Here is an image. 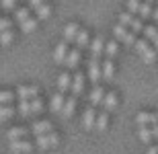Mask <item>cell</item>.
Wrapping results in <instances>:
<instances>
[{
    "instance_id": "836d02e7",
    "label": "cell",
    "mask_w": 158,
    "mask_h": 154,
    "mask_svg": "<svg viewBox=\"0 0 158 154\" xmlns=\"http://www.w3.org/2000/svg\"><path fill=\"white\" fill-rule=\"evenodd\" d=\"M142 19H150L152 17V8H150V2H146V4L140 6V12H138Z\"/></svg>"
},
{
    "instance_id": "7c38bea8",
    "label": "cell",
    "mask_w": 158,
    "mask_h": 154,
    "mask_svg": "<svg viewBox=\"0 0 158 154\" xmlns=\"http://www.w3.org/2000/svg\"><path fill=\"white\" fill-rule=\"evenodd\" d=\"M105 49V41H103V37H94V41L90 43V53H93V58L99 60V56L103 53Z\"/></svg>"
},
{
    "instance_id": "d4e9b609",
    "label": "cell",
    "mask_w": 158,
    "mask_h": 154,
    "mask_svg": "<svg viewBox=\"0 0 158 154\" xmlns=\"http://www.w3.org/2000/svg\"><path fill=\"white\" fill-rule=\"evenodd\" d=\"M156 56H158L156 49H154V48H148L146 52L142 53V60H144V64H152L154 60H156Z\"/></svg>"
},
{
    "instance_id": "3957f363",
    "label": "cell",
    "mask_w": 158,
    "mask_h": 154,
    "mask_svg": "<svg viewBox=\"0 0 158 154\" xmlns=\"http://www.w3.org/2000/svg\"><path fill=\"white\" fill-rule=\"evenodd\" d=\"M101 76H103V70H101V66H99V60L93 58L90 62H88V78H90V82H99Z\"/></svg>"
},
{
    "instance_id": "ba28073f",
    "label": "cell",
    "mask_w": 158,
    "mask_h": 154,
    "mask_svg": "<svg viewBox=\"0 0 158 154\" xmlns=\"http://www.w3.org/2000/svg\"><path fill=\"white\" fill-rule=\"evenodd\" d=\"M66 56H68V41H62L56 45V52H53V60L58 62V64H62L66 60Z\"/></svg>"
},
{
    "instance_id": "f546056e",
    "label": "cell",
    "mask_w": 158,
    "mask_h": 154,
    "mask_svg": "<svg viewBox=\"0 0 158 154\" xmlns=\"http://www.w3.org/2000/svg\"><path fill=\"white\" fill-rule=\"evenodd\" d=\"M29 103H31V115H33V113H39L41 109H43V103H41L39 97H33Z\"/></svg>"
},
{
    "instance_id": "9a60e30c",
    "label": "cell",
    "mask_w": 158,
    "mask_h": 154,
    "mask_svg": "<svg viewBox=\"0 0 158 154\" xmlns=\"http://www.w3.org/2000/svg\"><path fill=\"white\" fill-rule=\"evenodd\" d=\"M103 97H105V90L101 89V86H94L93 93L88 95V99H90V105H99V103H103Z\"/></svg>"
},
{
    "instance_id": "277c9868",
    "label": "cell",
    "mask_w": 158,
    "mask_h": 154,
    "mask_svg": "<svg viewBox=\"0 0 158 154\" xmlns=\"http://www.w3.org/2000/svg\"><path fill=\"white\" fill-rule=\"evenodd\" d=\"M138 125H148V123H158V113H146L142 111L138 113V117H135Z\"/></svg>"
},
{
    "instance_id": "f6af8a7d",
    "label": "cell",
    "mask_w": 158,
    "mask_h": 154,
    "mask_svg": "<svg viewBox=\"0 0 158 154\" xmlns=\"http://www.w3.org/2000/svg\"><path fill=\"white\" fill-rule=\"evenodd\" d=\"M148 154H158V146H150V148H148Z\"/></svg>"
},
{
    "instance_id": "484cf974",
    "label": "cell",
    "mask_w": 158,
    "mask_h": 154,
    "mask_svg": "<svg viewBox=\"0 0 158 154\" xmlns=\"http://www.w3.org/2000/svg\"><path fill=\"white\" fill-rule=\"evenodd\" d=\"M19 115H23V117L31 115V103L27 99H21V103H19Z\"/></svg>"
},
{
    "instance_id": "cb8c5ba5",
    "label": "cell",
    "mask_w": 158,
    "mask_h": 154,
    "mask_svg": "<svg viewBox=\"0 0 158 154\" xmlns=\"http://www.w3.org/2000/svg\"><path fill=\"white\" fill-rule=\"evenodd\" d=\"M113 35H115V39H125V35H127V27H125V25H115V27H113Z\"/></svg>"
},
{
    "instance_id": "c3c4849f",
    "label": "cell",
    "mask_w": 158,
    "mask_h": 154,
    "mask_svg": "<svg viewBox=\"0 0 158 154\" xmlns=\"http://www.w3.org/2000/svg\"><path fill=\"white\" fill-rule=\"evenodd\" d=\"M146 2H152V0H146Z\"/></svg>"
},
{
    "instance_id": "d590c367",
    "label": "cell",
    "mask_w": 158,
    "mask_h": 154,
    "mask_svg": "<svg viewBox=\"0 0 158 154\" xmlns=\"http://www.w3.org/2000/svg\"><path fill=\"white\" fill-rule=\"evenodd\" d=\"M140 6H142L140 0H127V8H129L131 15H138V12H140Z\"/></svg>"
},
{
    "instance_id": "f35d334b",
    "label": "cell",
    "mask_w": 158,
    "mask_h": 154,
    "mask_svg": "<svg viewBox=\"0 0 158 154\" xmlns=\"http://www.w3.org/2000/svg\"><path fill=\"white\" fill-rule=\"evenodd\" d=\"M0 2H2L4 10H15L17 8V0H0Z\"/></svg>"
},
{
    "instance_id": "52a82bcc",
    "label": "cell",
    "mask_w": 158,
    "mask_h": 154,
    "mask_svg": "<svg viewBox=\"0 0 158 154\" xmlns=\"http://www.w3.org/2000/svg\"><path fill=\"white\" fill-rule=\"evenodd\" d=\"M74 109H76V95H72V97H68V99H66L60 113H62L64 117H70L72 113H74Z\"/></svg>"
},
{
    "instance_id": "9c48e42d",
    "label": "cell",
    "mask_w": 158,
    "mask_h": 154,
    "mask_svg": "<svg viewBox=\"0 0 158 154\" xmlns=\"http://www.w3.org/2000/svg\"><path fill=\"white\" fill-rule=\"evenodd\" d=\"M78 31H80V27H78L76 23H70V25H66V29H64V41H76V35H78Z\"/></svg>"
},
{
    "instance_id": "83f0119b",
    "label": "cell",
    "mask_w": 158,
    "mask_h": 154,
    "mask_svg": "<svg viewBox=\"0 0 158 154\" xmlns=\"http://www.w3.org/2000/svg\"><path fill=\"white\" fill-rule=\"evenodd\" d=\"M12 31L10 29H6V31H0V43H2V45H10L12 43Z\"/></svg>"
},
{
    "instance_id": "603a6c76",
    "label": "cell",
    "mask_w": 158,
    "mask_h": 154,
    "mask_svg": "<svg viewBox=\"0 0 158 154\" xmlns=\"http://www.w3.org/2000/svg\"><path fill=\"white\" fill-rule=\"evenodd\" d=\"M35 27H37V19H25L23 23H21V29L25 31V33H31V31H35Z\"/></svg>"
},
{
    "instance_id": "60d3db41",
    "label": "cell",
    "mask_w": 158,
    "mask_h": 154,
    "mask_svg": "<svg viewBox=\"0 0 158 154\" xmlns=\"http://www.w3.org/2000/svg\"><path fill=\"white\" fill-rule=\"evenodd\" d=\"M131 31H134V33H140V31H144V25H142V21L134 19V23H131Z\"/></svg>"
},
{
    "instance_id": "bcb514c9",
    "label": "cell",
    "mask_w": 158,
    "mask_h": 154,
    "mask_svg": "<svg viewBox=\"0 0 158 154\" xmlns=\"http://www.w3.org/2000/svg\"><path fill=\"white\" fill-rule=\"evenodd\" d=\"M152 17H154V19H156V21H158V8H156V10L152 12Z\"/></svg>"
},
{
    "instance_id": "2e32d148",
    "label": "cell",
    "mask_w": 158,
    "mask_h": 154,
    "mask_svg": "<svg viewBox=\"0 0 158 154\" xmlns=\"http://www.w3.org/2000/svg\"><path fill=\"white\" fill-rule=\"evenodd\" d=\"M115 105H117V95H115V93H107V95L103 97V107H105V111L115 109Z\"/></svg>"
},
{
    "instance_id": "4316f807",
    "label": "cell",
    "mask_w": 158,
    "mask_h": 154,
    "mask_svg": "<svg viewBox=\"0 0 158 154\" xmlns=\"http://www.w3.org/2000/svg\"><path fill=\"white\" fill-rule=\"evenodd\" d=\"M49 12H52V8H49V6L43 2V4L37 8V21H45V19L49 17Z\"/></svg>"
},
{
    "instance_id": "44dd1931",
    "label": "cell",
    "mask_w": 158,
    "mask_h": 154,
    "mask_svg": "<svg viewBox=\"0 0 158 154\" xmlns=\"http://www.w3.org/2000/svg\"><path fill=\"white\" fill-rule=\"evenodd\" d=\"M138 134H140V140H142L144 144H150V142H152V131H150V127H146V125H140Z\"/></svg>"
},
{
    "instance_id": "8992f818",
    "label": "cell",
    "mask_w": 158,
    "mask_h": 154,
    "mask_svg": "<svg viewBox=\"0 0 158 154\" xmlns=\"http://www.w3.org/2000/svg\"><path fill=\"white\" fill-rule=\"evenodd\" d=\"M94 121H97V111L90 107V109L84 111V117H82V125H84V130H93Z\"/></svg>"
},
{
    "instance_id": "ee69618b",
    "label": "cell",
    "mask_w": 158,
    "mask_h": 154,
    "mask_svg": "<svg viewBox=\"0 0 158 154\" xmlns=\"http://www.w3.org/2000/svg\"><path fill=\"white\" fill-rule=\"evenodd\" d=\"M150 131H152V138H154V140H158V123H152Z\"/></svg>"
},
{
    "instance_id": "1f68e13d",
    "label": "cell",
    "mask_w": 158,
    "mask_h": 154,
    "mask_svg": "<svg viewBox=\"0 0 158 154\" xmlns=\"http://www.w3.org/2000/svg\"><path fill=\"white\" fill-rule=\"evenodd\" d=\"M12 99H15V95L10 90H0V105H8Z\"/></svg>"
},
{
    "instance_id": "8d00e7d4",
    "label": "cell",
    "mask_w": 158,
    "mask_h": 154,
    "mask_svg": "<svg viewBox=\"0 0 158 154\" xmlns=\"http://www.w3.org/2000/svg\"><path fill=\"white\" fill-rule=\"evenodd\" d=\"M142 33L146 35L148 41H154V39H156V35H158V31L154 29V27H144V31H142Z\"/></svg>"
},
{
    "instance_id": "30bf717a",
    "label": "cell",
    "mask_w": 158,
    "mask_h": 154,
    "mask_svg": "<svg viewBox=\"0 0 158 154\" xmlns=\"http://www.w3.org/2000/svg\"><path fill=\"white\" fill-rule=\"evenodd\" d=\"M31 131L35 134V138L43 136V134H49V131H52V123H49V121H37V123H33Z\"/></svg>"
},
{
    "instance_id": "f1b7e54d",
    "label": "cell",
    "mask_w": 158,
    "mask_h": 154,
    "mask_svg": "<svg viewBox=\"0 0 158 154\" xmlns=\"http://www.w3.org/2000/svg\"><path fill=\"white\" fill-rule=\"evenodd\" d=\"M15 115V109L10 105H0V119H10Z\"/></svg>"
},
{
    "instance_id": "e575fe53",
    "label": "cell",
    "mask_w": 158,
    "mask_h": 154,
    "mask_svg": "<svg viewBox=\"0 0 158 154\" xmlns=\"http://www.w3.org/2000/svg\"><path fill=\"white\" fill-rule=\"evenodd\" d=\"M105 53H107V58H113L115 53H117V41H109L105 45Z\"/></svg>"
},
{
    "instance_id": "5b68a950",
    "label": "cell",
    "mask_w": 158,
    "mask_h": 154,
    "mask_svg": "<svg viewBox=\"0 0 158 154\" xmlns=\"http://www.w3.org/2000/svg\"><path fill=\"white\" fill-rule=\"evenodd\" d=\"M39 95V89L37 86H19L17 89V97L19 99H33V97Z\"/></svg>"
},
{
    "instance_id": "b9f144b4",
    "label": "cell",
    "mask_w": 158,
    "mask_h": 154,
    "mask_svg": "<svg viewBox=\"0 0 158 154\" xmlns=\"http://www.w3.org/2000/svg\"><path fill=\"white\" fill-rule=\"evenodd\" d=\"M12 27V21L10 19H0V31H6Z\"/></svg>"
},
{
    "instance_id": "4fadbf2b",
    "label": "cell",
    "mask_w": 158,
    "mask_h": 154,
    "mask_svg": "<svg viewBox=\"0 0 158 154\" xmlns=\"http://www.w3.org/2000/svg\"><path fill=\"white\" fill-rule=\"evenodd\" d=\"M62 105H64V95H62V93L53 95L52 101H49V109H52L53 113H60V111H62Z\"/></svg>"
},
{
    "instance_id": "7bdbcfd3",
    "label": "cell",
    "mask_w": 158,
    "mask_h": 154,
    "mask_svg": "<svg viewBox=\"0 0 158 154\" xmlns=\"http://www.w3.org/2000/svg\"><path fill=\"white\" fill-rule=\"evenodd\" d=\"M41 4H43V0H29V8H35L37 10Z\"/></svg>"
},
{
    "instance_id": "ab89813d",
    "label": "cell",
    "mask_w": 158,
    "mask_h": 154,
    "mask_svg": "<svg viewBox=\"0 0 158 154\" xmlns=\"http://www.w3.org/2000/svg\"><path fill=\"white\" fill-rule=\"evenodd\" d=\"M123 43H125V45H129V48H134V45H135V33H134V31L125 35V39H123Z\"/></svg>"
},
{
    "instance_id": "74e56055",
    "label": "cell",
    "mask_w": 158,
    "mask_h": 154,
    "mask_svg": "<svg viewBox=\"0 0 158 154\" xmlns=\"http://www.w3.org/2000/svg\"><path fill=\"white\" fill-rule=\"evenodd\" d=\"M134 48L138 49V53H140V56H142V53L146 52V49L150 48V45H148V39H138V41H135V45H134Z\"/></svg>"
},
{
    "instance_id": "7a4b0ae2",
    "label": "cell",
    "mask_w": 158,
    "mask_h": 154,
    "mask_svg": "<svg viewBox=\"0 0 158 154\" xmlns=\"http://www.w3.org/2000/svg\"><path fill=\"white\" fill-rule=\"evenodd\" d=\"M33 144L31 142H27L25 138H21V140H12L10 142V150L15 154H29V152H33Z\"/></svg>"
},
{
    "instance_id": "8fae6325",
    "label": "cell",
    "mask_w": 158,
    "mask_h": 154,
    "mask_svg": "<svg viewBox=\"0 0 158 154\" xmlns=\"http://www.w3.org/2000/svg\"><path fill=\"white\" fill-rule=\"evenodd\" d=\"M78 60H80V49H72V52H68V56H66V60H64V64L68 66V68H72V70H74V68H76L78 66Z\"/></svg>"
},
{
    "instance_id": "7402d4cb",
    "label": "cell",
    "mask_w": 158,
    "mask_h": 154,
    "mask_svg": "<svg viewBox=\"0 0 158 154\" xmlns=\"http://www.w3.org/2000/svg\"><path fill=\"white\" fill-rule=\"evenodd\" d=\"M88 45V31H78V35H76V48L82 49V48H86Z\"/></svg>"
},
{
    "instance_id": "d6a6232c",
    "label": "cell",
    "mask_w": 158,
    "mask_h": 154,
    "mask_svg": "<svg viewBox=\"0 0 158 154\" xmlns=\"http://www.w3.org/2000/svg\"><path fill=\"white\" fill-rule=\"evenodd\" d=\"M119 23L125 25V27H131V23H134V17H131V12H121V15H119Z\"/></svg>"
},
{
    "instance_id": "6da1fadb",
    "label": "cell",
    "mask_w": 158,
    "mask_h": 154,
    "mask_svg": "<svg viewBox=\"0 0 158 154\" xmlns=\"http://www.w3.org/2000/svg\"><path fill=\"white\" fill-rule=\"evenodd\" d=\"M60 144V138L58 134H53V131H49V134H43V136H37L35 140V146L39 150H49V148H56Z\"/></svg>"
},
{
    "instance_id": "4dcf8cb0",
    "label": "cell",
    "mask_w": 158,
    "mask_h": 154,
    "mask_svg": "<svg viewBox=\"0 0 158 154\" xmlns=\"http://www.w3.org/2000/svg\"><path fill=\"white\" fill-rule=\"evenodd\" d=\"M15 19L19 23H23L25 19H29V8H15Z\"/></svg>"
},
{
    "instance_id": "ffe728a7",
    "label": "cell",
    "mask_w": 158,
    "mask_h": 154,
    "mask_svg": "<svg viewBox=\"0 0 158 154\" xmlns=\"http://www.w3.org/2000/svg\"><path fill=\"white\" fill-rule=\"evenodd\" d=\"M101 70H103V78H105V80H111V78H113V72H115L111 58L105 60V64H103V68H101Z\"/></svg>"
},
{
    "instance_id": "d6986e66",
    "label": "cell",
    "mask_w": 158,
    "mask_h": 154,
    "mask_svg": "<svg viewBox=\"0 0 158 154\" xmlns=\"http://www.w3.org/2000/svg\"><path fill=\"white\" fill-rule=\"evenodd\" d=\"M27 131H29V130H25V127H12V130L6 134V138H8L10 142H12V140H21V138L27 136Z\"/></svg>"
},
{
    "instance_id": "e0dca14e",
    "label": "cell",
    "mask_w": 158,
    "mask_h": 154,
    "mask_svg": "<svg viewBox=\"0 0 158 154\" xmlns=\"http://www.w3.org/2000/svg\"><path fill=\"white\" fill-rule=\"evenodd\" d=\"M72 86V82H70V74H60V78H58V89H60V93H66V90Z\"/></svg>"
},
{
    "instance_id": "7dc6e473",
    "label": "cell",
    "mask_w": 158,
    "mask_h": 154,
    "mask_svg": "<svg viewBox=\"0 0 158 154\" xmlns=\"http://www.w3.org/2000/svg\"><path fill=\"white\" fill-rule=\"evenodd\" d=\"M152 43H154V45H156V48H158V35H156V39H154Z\"/></svg>"
},
{
    "instance_id": "5bb4252c",
    "label": "cell",
    "mask_w": 158,
    "mask_h": 154,
    "mask_svg": "<svg viewBox=\"0 0 158 154\" xmlns=\"http://www.w3.org/2000/svg\"><path fill=\"white\" fill-rule=\"evenodd\" d=\"M84 89V74H76L72 80V95H80Z\"/></svg>"
},
{
    "instance_id": "ac0fdd59",
    "label": "cell",
    "mask_w": 158,
    "mask_h": 154,
    "mask_svg": "<svg viewBox=\"0 0 158 154\" xmlns=\"http://www.w3.org/2000/svg\"><path fill=\"white\" fill-rule=\"evenodd\" d=\"M107 123H109V113H107V111L99 113V117H97V121H94V127H97L99 131H105Z\"/></svg>"
}]
</instances>
